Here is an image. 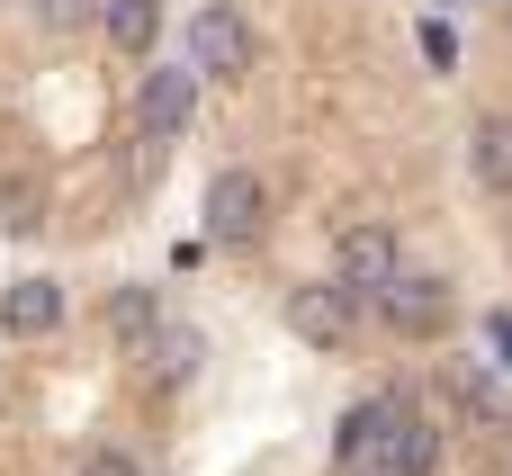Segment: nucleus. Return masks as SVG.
<instances>
[{
    "label": "nucleus",
    "mask_w": 512,
    "mask_h": 476,
    "mask_svg": "<svg viewBox=\"0 0 512 476\" xmlns=\"http://www.w3.org/2000/svg\"><path fill=\"white\" fill-rule=\"evenodd\" d=\"M468 171H477V189L512 198V108H486V117H477V135H468Z\"/></svg>",
    "instance_id": "1a4fd4ad"
},
{
    "label": "nucleus",
    "mask_w": 512,
    "mask_h": 476,
    "mask_svg": "<svg viewBox=\"0 0 512 476\" xmlns=\"http://www.w3.org/2000/svg\"><path fill=\"white\" fill-rule=\"evenodd\" d=\"M36 18H45L54 36H72V27H90V18H99V0H36Z\"/></svg>",
    "instance_id": "dca6fc26"
},
{
    "label": "nucleus",
    "mask_w": 512,
    "mask_h": 476,
    "mask_svg": "<svg viewBox=\"0 0 512 476\" xmlns=\"http://www.w3.org/2000/svg\"><path fill=\"white\" fill-rule=\"evenodd\" d=\"M189 117H198V63H153V72H144V90H135V126L171 144Z\"/></svg>",
    "instance_id": "423d86ee"
},
{
    "label": "nucleus",
    "mask_w": 512,
    "mask_h": 476,
    "mask_svg": "<svg viewBox=\"0 0 512 476\" xmlns=\"http://www.w3.org/2000/svg\"><path fill=\"white\" fill-rule=\"evenodd\" d=\"M369 476H387V468H369Z\"/></svg>",
    "instance_id": "412c9836"
},
{
    "label": "nucleus",
    "mask_w": 512,
    "mask_h": 476,
    "mask_svg": "<svg viewBox=\"0 0 512 476\" xmlns=\"http://www.w3.org/2000/svg\"><path fill=\"white\" fill-rule=\"evenodd\" d=\"M450 396H459V414H468L477 432H512V405H504V387H495L486 369H450Z\"/></svg>",
    "instance_id": "ddd939ff"
},
{
    "label": "nucleus",
    "mask_w": 512,
    "mask_h": 476,
    "mask_svg": "<svg viewBox=\"0 0 512 476\" xmlns=\"http://www.w3.org/2000/svg\"><path fill=\"white\" fill-rule=\"evenodd\" d=\"M135 360H144V378H153V387H189V378H198V360H207V342H198L189 324H162Z\"/></svg>",
    "instance_id": "9d476101"
},
{
    "label": "nucleus",
    "mask_w": 512,
    "mask_h": 476,
    "mask_svg": "<svg viewBox=\"0 0 512 476\" xmlns=\"http://www.w3.org/2000/svg\"><path fill=\"white\" fill-rule=\"evenodd\" d=\"M441 468V432L405 405V423H396V441H387V476H432Z\"/></svg>",
    "instance_id": "4468645a"
},
{
    "label": "nucleus",
    "mask_w": 512,
    "mask_h": 476,
    "mask_svg": "<svg viewBox=\"0 0 512 476\" xmlns=\"http://www.w3.org/2000/svg\"><path fill=\"white\" fill-rule=\"evenodd\" d=\"M423 54H432V63H441V72H450V63H459V36H450V27H441V18H432V27H423Z\"/></svg>",
    "instance_id": "a211bd4d"
},
{
    "label": "nucleus",
    "mask_w": 512,
    "mask_h": 476,
    "mask_svg": "<svg viewBox=\"0 0 512 476\" xmlns=\"http://www.w3.org/2000/svg\"><path fill=\"white\" fill-rule=\"evenodd\" d=\"M486 9H495V18H504V27H512V0H486Z\"/></svg>",
    "instance_id": "aec40b11"
},
{
    "label": "nucleus",
    "mask_w": 512,
    "mask_h": 476,
    "mask_svg": "<svg viewBox=\"0 0 512 476\" xmlns=\"http://www.w3.org/2000/svg\"><path fill=\"white\" fill-rule=\"evenodd\" d=\"M0 225H9V234H36V225H45V180H36V171L0 180Z\"/></svg>",
    "instance_id": "2eb2a0df"
},
{
    "label": "nucleus",
    "mask_w": 512,
    "mask_h": 476,
    "mask_svg": "<svg viewBox=\"0 0 512 476\" xmlns=\"http://www.w3.org/2000/svg\"><path fill=\"white\" fill-rule=\"evenodd\" d=\"M486 342H495V360L512 369V315H495V324H486Z\"/></svg>",
    "instance_id": "6ab92c4d"
},
{
    "label": "nucleus",
    "mask_w": 512,
    "mask_h": 476,
    "mask_svg": "<svg viewBox=\"0 0 512 476\" xmlns=\"http://www.w3.org/2000/svg\"><path fill=\"white\" fill-rule=\"evenodd\" d=\"M378 315H387V333H405V342H441V333H450V279H441V270H396V279L378 288Z\"/></svg>",
    "instance_id": "7ed1b4c3"
},
{
    "label": "nucleus",
    "mask_w": 512,
    "mask_h": 476,
    "mask_svg": "<svg viewBox=\"0 0 512 476\" xmlns=\"http://www.w3.org/2000/svg\"><path fill=\"white\" fill-rule=\"evenodd\" d=\"M54 324H63V288L54 279H9L0 288V333L9 342H45Z\"/></svg>",
    "instance_id": "6e6552de"
},
{
    "label": "nucleus",
    "mask_w": 512,
    "mask_h": 476,
    "mask_svg": "<svg viewBox=\"0 0 512 476\" xmlns=\"http://www.w3.org/2000/svg\"><path fill=\"white\" fill-rule=\"evenodd\" d=\"M333 270H342L360 297H378V288L405 270V261H396V225H387V216H342V225H333Z\"/></svg>",
    "instance_id": "20e7f679"
},
{
    "label": "nucleus",
    "mask_w": 512,
    "mask_h": 476,
    "mask_svg": "<svg viewBox=\"0 0 512 476\" xmlns=\"http://www.w3.org/2000/svg\"><path fill=\"white\" fill-rule=\"evenodd\" d=\"M396 423H405V405H396V396H369V405H351V414H342V432H333V459H342V468H387V441H396Z\"/></svg>",
    "instance_id": "0eeeda50"
},
{
    "label": "nucleus",
    "mask_w": 512,
    "mask_h": 476,
    "mask_svg": "<svg viewBox=\"0 0 512 476\" xmlns=\"http://www.w3.org/2000/svg\"><path fill=\"white\" fill-rule=\"evenodd\" d=\"M99 36L117 45V54H153V36H162V0H99Z\"/></svg>",
    "instance_id": "9b49d317"
},
{
    "label": "nucleus",
    "mask_w": 512,
    "mask_h": 476,
    "mask_svg": "<svg viewBox=\"0 0 512 476\" xmlns=\"http://www.w3.org/2000/svg\"><path fill=\"white\" fill-rule=\"evenodd\" d=\"M270 234V189H261V171H216L207 180V243H225V252H252Z\"/></svg>",
    "instance_id": "f03ea898"
},
{
    "label": "nucleus",
    "mask_w": 512,
    "mask_h": 476,
    "mask_svg": "<svg viewBox=\"0 0 512 476\" xmlns=\"http://www.w3.org/2000/svg\"><path fill=\"white\" fill-rule=\"evenodd\" d=\"M108 333H117L126 351H144V342L162 333V297H153L144 279H126V288H108Z\"/></svg>",
    "instance_id": "f8f14e48"
},
{
    "label": "nucleus",
    "mask_w": 512,
    "mask_h": 476,
    "mask_svg": "<svg viewBox=\"0 0 512 476\" xmlns=\"http://www.w3.org/2000/svg\"><path fill=\"white\" fill-rule=\"evenodd\" d=\"M81 476H144V468H135L126 450H90V459H81Z\"/></svg>",
    "instance_id": "f3484780"
},
{
    "label": "nucleus",
    "mask_w": 512,
    "mask_h": 476,
    "mask_svg": "<svg viewBox=\"0 0 512 476\" xmlns=\"http://www.w3.org/2000/svg\"><path fill=\"white\" fill-rule=\"evenodd\" d=\"M189 63H198V81H243L252 72V36H243V18L225 0H207L189 18Z\"/></svg>",
    "instance_id": "39448f33"
},
{
    "label": "nucleus",
    "mask_w": 512,
    "mask_h": 476,
    "mask_svg": "<svg viewBox=\"0 0 512 476\" xmlns=\"http://www.w3.org/2000/svg\"><path fill=\"white\" fill-rule=\"evenodd\" d=\"M360 306H369V297H360L342 270H333V279H297V288L279 297L288 333H297V342H315V351H351V342H360Z\"/></svg>",
    "instance_id": "f257e3e1"
}]
</instances>
